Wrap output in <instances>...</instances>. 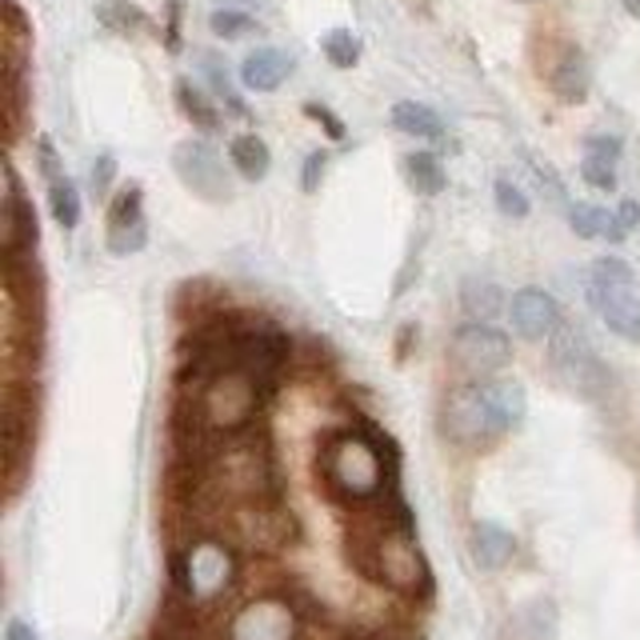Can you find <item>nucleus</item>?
Segmentation results:
<instances>
[{
  "mask_svg": "<svg viewBox=\"0 0 640 640\" xmlns=\"http://www.w3.org/2000/svg\"><path fill=\"white\" fill-rule=\"evenodd\" d=\"M348 560L360 577L373 585H385L409 600L432 597V568L417 545V528H412L409 504L400 501L392 489L385 496V513L368 516L348 536Z\"/></svg>",
  "mask_w": 640,
  "mask_h": 640,
  "instance_id": "obj_1",
  "label": "nucleus"
},
{
  "mask_svg": "<svg viewBox=\"0 0 640 640\" xmlns=\"http://www.w3.org/2000/svg\"><path fill=\"white\" fill-rule=\"evenodd\" d=\"M397 444L380 437V429L368 420L328 432L316 452V476L325 484V493L348 508H368L385 501L397 489Z\"/></svg>",
  "mask_w": 640,
  "mask_h": 640,
  "instance_id": "obj_2",
  "label": "nucleus"
},
{
  "mask_svg": "<svg viewBox=\"0 0 640 640\" xmlns=\"http://www.w3.org/2000/svg\"><path fill=\"white\" fill-rule=\"evenodd\" d=\"M528 412L525 389L516 380H469L444 397L441 432L457 449L484 452L501 441L504 432L521 429Z\"/></svg>",
  "mask_w": 640,
  "mask_h": 640,
  "instance_id": "obj_3",
  "label": "nucleus"
},
{
  "mask_svg": "<svg viewBox=\"0 0 640 640\" xmlns=\"http://www.w3.org/2000/svg\"><path fill=\"white\" fill-rule=\"evenodd\" d=\"M264 397H269L264 385L244 368H217L209 377H192L180 385L177 412L192 417L212 437H237L256 424Z\"/></svg>",
  "mask_w": 640,
  "mask_h": 640,
  "instance_id": "obj_4",
  "label": "nucleus"
},
{
  "mask_svg": "<svg viewBox=\"0 0 640 640\" xmlns=\"http://www.w3.org/2000/svg\"><path fill=\"white\" fill-rule=\"evenodd\" d=\"M237 577H241L237 548H232V541H221V536H200L185 553L172 557V592L192 600L197 609L221 605L237 588Z\"/></svg>",
  "mask_w": 640,
  "mask_h": 640,
  "instance_id": "obj_5",
  "label": "nucleus"
},
{
  "mask_svg": "<svg viewBox=\"0 0 640 640\" xmlns=\"http://www.w3.org/2000/svg\"><path fill=\"white\" fill-rule=\"evenodd\" d=\"M588 305L597 308V316L609 325V333H617L620 340L637 345L640 340V284L637 273L620 256H600L592 261L585 276Z\"/></svg>",
  "mask_w": 640,
  "mask_h": 640,
  "instance_id": "obj_6",
  "label": "nucleus"
},
{
  "mask_svg": "<svg viewBox=\"0 0 640 640\" xmlns=\"http://www.w3.org/2000/svg\"><path fill=\"white\" fill-rule=\"evenodd\" d=\"M229 541L249 548V553H284V548H293L301 541V521L281 501L232 504Z\"/></svg>",
  "mask_w": 640,
  "mask_h": 640,
  "instance_id": "obj_7",
  "label": "nucleus"
},
{
  "mask_svg": "<svg viewBox=\"0 0 640 640\" xmlns=\"http://www.w3.org/2000/svg\"><path fill=\"white\" fill-rule=\"evenodd\" d=\"M548 365H553V377H557L573 397L597 400L600 392H609V380H612L609 368L600 365L592 345H588L573 325H560L557 333L548 336Z\"/></svg>",
  "mask_w": 640,
  "mask_h": 640,
  "instance_id": "obj_8",
  "label": "nucleus"
},
{
  "mask_svg": "<svg viewBox=\"0 0 640 640\" xmlns=\"http://www.w3.org/2000/svg\"><path fill=\"white\" fill-rule=\"evenodd\" d=\"M449 357L457 365V373H464L469 380H493L508 360H513V340L493 325L469 321L452 333Z\"/></svg>",
  "mask_w": 640,
  "mask_h": 640,
  "instance_id": "obj_9",
  "label": "nucleus"
},
{
  "mask_svg": "<svg viewBox=\"0 0 640 640\" xmlns=\"http://www.w3.org/2000/svg\"><path fill=\"white\" fill-rule=\"evenodd\" d=\"M229 640H296L301 637V609L288 597H256L224 629Z\"/></svg>",
  "mask_w": 640,
  "mask_h": 640,
  "instance_id": "obj_10",
  "label": "nucleus"
},
{
  "mask_svg": "<svg viewBox=\"0 0 640 640\" xmlns=\"http://www.w3.org/2000/svg\"><path fill=\"white\" fill-rule=\"evenodd\" d=\"M172 168H177L180 185H185L192 197L209 200V204L232 200L224 160L217 157V148H209L204 140H180V145L172 148Z\"/></svg>",
  "mask_w": 640,
  "mask_h": 640,
  "instance_id": "obj_11",
  "label": "nucleus"
},
{
  "mask_svg": "<svg viewBox=\"0 0 640 640\" xmlns=\"http://www.w3.org/2000/svg\"><path fill=\"white\" fill-rule=\"evenodd\" d=\"M32 429H36V405L24 389L9 385V392H4V481H9V496H17L24 464L32 457Z\"/></svg>",
  "mask_w": 640,
  "mask_h": 640,
  "instance_id": "obj_12",
  "label": "nucleus"
},
{
  "mask_svg": "<svg viewBox=\"0 0 640 640\" xmlns=\"http://www.w3.org/2000/svg\"><path fill=\"white\" fill-rule=\"evenodd\" d=\"M508 321H513V333L521 340H548L565 321H560L557 296L541 288V284H525L513 293V305H508Z\"/></svg>",
  "mask_w": 640,
  "mask_h": 640,
  "instance_id": "obj_13",
  "label": "nucleus"
},
{
  "mask_svg": "<svg viewBox=\"0 0 640 640\" xmlns=\"http://www.w3.org/2000/svg\"><path fill=\"white\" fill-rule=\"evenodd\" d=\"M588 84H592V73H588V61L577 44H565L548 69V88L565 101V105H580L588 96Z\"/></svg>",
  "mask_w": 640,
  "mask_h": 640,
  "instance_id": "obj_14",
  "label": "nucleus"
},
{
  "mask_svg": "<svg viewBox=\"0 0 640 640\" xmlns=\"http://www.w3.org/2000/svg\"><path fill=\"white\" fill-rule=\"evenodd\" d=\"M293 73V56L281 53V49H256V53L244 56L241 64V84L252 93H276Z\"/></svg>",
  "mask_w": 640,
  "mask_h": 640,
  "instance_id": "obj_15",
  "label": "nucleus"
},
{
  "mask_svg": "<svg viewBox=\"0 0 640 640\" xmlns=\"http://www.w3.org/2000/svg\"><path fill=\"white\" fill-rule=\"evenodd\" d=\"M469 545H473V560L484 573H501L516 557V536L508 528L493 525V521H476Z\"/></svg>",
  "mask_w": 640,
  "mask_h": 640,
  "instance_id": "obj_16",
  "label": "nucleus"
},
{
  "mask_svg": "<svg viewBox=\"0 0 640 640\" xmlns=\"http://www.w3.org/2000/svg\"><path fill=\"white\" fill-rule=\"evenodd\" d=\"M392 128L405 133V137H417V140H444V120L437 108L429 105H417V101H397L389 113Z\"/></svg>",
  "mask_w": 640,
  "mask_h": 640,
  "instance_id": "obj_17",
  "label": "nucleus"
},
{
  "mask_svg": "<svg viewBox=\"0 0 640 640\" xmlns=\"http://www.w3.org/2000/svg\"><path fill=\"white\" fill-rule=\"evenodd\" d=\"M96 21H101V29L116 32V36H128V41L153 32L148 12L140 9V4H133V0H101V4H96Z\"/></svg>",
  "mask_w": 640,
  "mask_h": 640,
  "instance_id": "obj_18",
  "label": "nucleus"
},
{
  "mask_svg": "<svg viewBox=\"0 0 640 640\" xmlns=\"http://www.w3.org/2000/svg\"><path fill=\"white\" fill-rule=\"evenodd\" d=\"M461 308L469 313V321H481V325H493L504 308L501 284L489 281V276H469L461 284Z\"/></svg>",
  "mask_w": 640,
  "mask_h": 640,
  "instance_id": "obj_19",
  "label": "nucleus"
},
{
  "mask_svg": "<svg viewBox=\"0 0 640 640\" xmlns=\"http://www.w3.org/2000/svg\"><path fill=\"white\" fill-rule=\"evenodd\" d=\"M229 160L244 180H264L269 177V168H273V153H269V145H264L256 133H241V137H232Z\"/></svg>",
  "mask_w": 640,
  "mask_h": 640,
  "instance_id": "obj_20",
  "label": "nucleus"
},
{
  "mask_svg": "<svg viewBox=\"0 0 640 640\" xmlns=\"http://www.w3.org/2000/svg\"><path fill=\"white\" fill-rule=\"evenodd\" d=\"M177 105H180V113L192 120V128H200V133H221L224 128L221 108L212 105L209 96L200 93L192 81H177Z\"/></svg>",
  "mask_w": 640,
  "mask_h": 640,
  "instance_id": "obj_21",
  "label": "nucleus"
},
{
  "mask_svg": "<svg viewBox=\"0 0 640 640\" xmlns=\"http://www.w3.org/2000/svg\"><path fill=\"white\" fill-rule=\"evenodd\" d=\"M405 180H409V189L417 197H441L444 185H449L441 160L432 157V153H409L405 157Z\"/></svg>",
  "mask_w": 640,
  "mask_h": 640,
  "instance_id": "obj_22",
  "label": "nucleus"
},
{
  "mask_svg": "<svg viewBox=\"0 0 640 640\" xmlns=\"http://www.w3.org/2000/svg\"><path fill=\"white\" fill-rule=\"evenodd\" d=\"M568 224H573V232L577 237H585V241H617V212L600 209V204H573L568 209Z\"/></svg>",
  "mask_w": 640,
  "mask_h": 640,
  "instance_id": "obj_23",
  "label": "nucleus"
},
{
  "mask_svg": "<svg viewBox=\"0 0 640 640\" xmlns=\"http://www.w3.org/2000/svg\"><path fill=\"white\" fill-rule=\"evenodd\" d=\"M200 69H204V76H209V84H212V93H217V101H221V105L229 108L232 116H249V105H244L241 93L232 88L229 69L221 64V56H217V53H200Z\"/></svg>",
  "mask_w": 640,
  "mask_h": 640,
  "instance_id": "obj_24",
  "label": "nucleus"
},
{
  "mask_svg": "<svg viewBox=\"0 0 640 640\" xmlns=\"http://www.w3.org/2000/svg\"><path fill=\"white\" fill-rule=\"evenodd\" d=\"M49 209H53V221L64 232H73L81 224V192H76V185L69 177L49 185Z\"/></svg>",
  "mask_w": 640,
  "mask_h": 640,
  "instance_id": "obj_25",
  "label": "nucleus"
},
{
  "mask_svg": "<svg viewBox=\"0 0 640 640\" xmlns=\"http://www.w3.org/2000/svg\"><path fill=\"white\" fill-rule=\"evenodd\" d=\"M360 36L353 29H333L321 36V53H325V61L333 64V69H353V64L360 61Z\"/></svg>",
  "mask_w": 640,
  "mask_h": 640,
  "instance_id": "obj_26",
  "label": "nucleus"
},
{
  "mask_svg": "<svg viewBox=\"0 0 640 640\" xmlns=\"http://www.w3.org/2000/svg\"><path fill=\"white\" fill-rule=\"evenodd\" d=\"M145 192H140V185H128V189H120L113 200H108V232L116 229H128V224L145 221Z\"/></svg>",
  "mask_w": 640,
  "mask_h": 640,
  "instance_id": "obj_27",
  "label": "nucleus"
},
{
  "mask_svg": "<svg viewBox=\"0 0 640 640\" xmlns=\"http://www.w3.org/2000/svg\"><path fill=\"white\" fill-rule=\"evenodd\" d=\"M209 29H212V36H221V41H241V36L256 32L261 24L252 21L244 9H217L209 17Z\"/></svg>",
  "mask_w": 640,
  "mask_h": 640,
  "instance_id": "obj_28",
  "label": "nucleus"
},
{
  "mask_svg": "<svg viewBox=\"0 0 640 640\" xmlns=\"http://www.w3.org/2000/svg\"><path fill=\"white\" fill-rule=\"evenodd\" d=\"M493 197H496V209H501L504 217H513V221H525L528 212H533V200H528L525 189H521V185H513L508 177L496 180Z\"/></svg>",
  "mask_w": 640,
  "mask_h": 640,
  "instance_id": "obj_29",
  "label": "nucleus"
},
{
  "mask_svg": "<svg viewBox=\"0 0 640 640\" xmlns=\"http://www.w3.org/2000/svg\"><path fill=\"white\" fill-rule=\"evenodd\" d=\"M521 625L533 629L525 640H553V632H557V609H553V600H536V605H528Z\"/></svg>",
  "mask_w": 640,
  "mask_h": 640,
  "instance_id": "obj_30",
  "label": "nucleus"
},
{
  "mask_svg": "<svg viewBox=\"0 0 640 640\" xmlns=\"http://www.w3.org/2000/svg\"><path fill=\"white\" fill-rule=\"evenodd\" d=\"M580 177L585 185H592L597 192H612L617 189V160H605V157H588L580 160Z\"/></svg>",
  "mask_w": 640,
  "mask_h": 640,
  "instance_id": "obj_31",
  "label": "nucleus"
},
{
  "mask_svg": "<svg viewBox=\"0 0 640 640\" xmlns=\"http://www.w3.org/2000/svg\"><path fill=\"white\" fill-rule=\"evenodd\" d=\"M145 244H148V221L108 232V252H113V256H133V252H140Z\"/></svg>",
  "mask_w": 640,
  "mask_h": 640,
  "instance_id": "obj_32",
  "label": "nucleus"
},
{
  "mask_svg": "<svg viewBox=\"0 0 640 640\" xmlns=\"http://www.w3.org/2000/svg\"><path fill=\"white\" fill-rule=\"evenodd\" d=\"M113 180H116V157L113 153H101L96 157V165H93V192H96V200H105L108 197V189H113Z\"/></svg>",
  "mask_w": 640,
  "mask_h": 640,
  "instance_id": "obj_33",
  "label": "nucleus"
},
{
  "mask_svg": "<svg viewBox=\"0 0 640 640\" xmlns=\"http://www.w3.org/2000/svg\"><path fill=\"white\" fill-rule=\"evenodd\" d=\"M305 116H308V120H316V125H321V128H325V133H328V140H345V125L336 120V113H333V108L316 105V101H308V105H305Z\"/></svg>",
  "mask_w": 640,
  "mask_h": 640,
  "instance_id": "obj_34",
  "label": "nucleus"
},
{
  "mask_svg": "<svg viewBox=\"0 0 640 640\" xmlns=\"http://www.w3.org/2000/svg\"><path fill=\"white\" fill-rule=\"evenodd\" d=\"M36 160H41V172H44V180H49V185L64 177L61 157H56V148H53V140H49V137L36 140Z\"/></svg>",
  "mask_w": 640,
  "mask_h": 640,
  "instance_id": "obj_35",
  "label": "nucleus"
},
{
  "mask_svg": "<svg viewBox=\"0 0 640 640\" xmlns=\"http://www.w3.org/2000/svg\"><path fill=\"white\" fill-rule=\"evenodd\" d=\"M325 168H328V153H308L305 172H301V189H305V192L321 189V180H325Z\"/></svg>",
  "mask_w": 640,
  "mask_h": 640,
  "instance_id": "obj_36",
  "label": "nucleus"
},
{
  "mask_svg": "<svg viewBox=\"0 0 640 640\" xmlns=\"http://www.w3.org/2000/svg\"><path fill=\"white\" fill-rule=\"evenodd\" d=\"M180 17H185V0H168V24H165L168 53H180Z\"/></svg>",
  "mask_w": 640,
  "mask_h": 640,
  "instance_id": "obj_37",
  "label": "nucleus"
},
{
  "mask_svg": "<svg viewBox=\"0 0 640 640\" xmlns=\"http://www.w3.org/2000/svg\"><path fill=\"white\" fill-rule=\"evenodd\" d=\"M640 224V204L637 200H620V209H617V241H625L632 229Z\"/></svg>",
  "mask_w": 640,
  "mask_h": 640,
  "instance_id": "obj_38",
  "label": "nucleus"
},
{
  "mask_svg": "<svg viewBox=\"0 0 640 640\" xmlns=\"http://www.w3.org/2000/svg\"><path fill=\"white\" fill-rule=\"evenodd\" d=\"M620 137H588L585 140V153L588 157H605V160H620Z\"/></svg>",
  "mask_w": 640,
  "mask_h": 640,
  "instance_id": "obj_39",
  "label": "nucleus"
},
{
  "mask_svg": "<svg viewBox=\"0 0 640 640\" xmlns=\"http://www.w3.org/2000/svg\"><path fill=\"white\" fill-rule=\"evenodd\" d=\"M4 640H41V637H36V629H32L29 620L12 617L9 625H4Z\"/></svg>",
  "mask_w": 640,
  "mask_h": 640,
  "instance_id": "obj_40",
  "label": "nucleus"
},
{
  "mask_svg": "<svg viewBox=\"0 0 640 640\" xmlns=\"http://www.w3.org/2000/svg\"><path fill=\"white\" fill-rule=\"evenodd\" d=\"M412 336H417V325H405V328H400V345H397V357H400V360L409 357V345H412Z\"/></svg>",
  "mask_w": 640,
  "mask_h": 640,
  "instance_id": "obj_41",
  "label": "nucleus"
},
{
  "mask_svg": "<svg viewBox=\"0 0 640 640\" xmlns=\"http://www.w3.org/2000/svg\"><path fill=\"white\" fill-rule=\"evenodd\" d=\"M625 9H629L632 17H640V0H625Z\"/></svg>",
  "mask_w": 640,
  "mask_h": 640,
  "instance_id": "obj_42",
  "label": "nucleus"
},
{
  "mask_svg": "<svg viewBox=\"0 0 640 640\" xmlns=\"http://www.w3.org/2000/svg\"><path fill=\"white\" fill-rule=\"evenodd\" d=\"M348 640H392V637H380V632H373V637H348Z\"/></svg>",
  "mask_w": 640,
  "mask_h": 640,
  "instance_id": "obj_43",
  "label": "nucleus"
},
{
  "mask_svg": "<svg viewBox=\"0 0 640 640\" xmlns=\"http://www.w3.org/2000/svg\"><path fill=\"white\" fill-rule=\"evenodd\" d=\"M637 533H640V501H637Z\"/></svg>",
  "mask_w": 640,
  "mask_h": 640,
  "instance_id": "obj_44",
  "label": "nucleus"
},
{
  "mask_svg": "<svg viewBox=\"0 0 640 640\" xmlns=\"http://www.w3.org/2000/svg\"><path fill=\"white\" fill-rule=\"evenodd\" d=\"M513 4H536V0H513Z\"/></svg>",
  "mask_w": 640,
  "mask_h": 640,
  "instance_id": "obj_45",
  "label": "nucleus"
}]
</instances>
